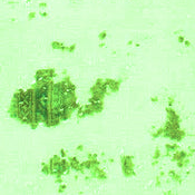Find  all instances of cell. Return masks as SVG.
<instances>
[{
    "mask_svg": "<svg viewBox=\"0 0 195 195\" xmlns=\"http://www.w3.org/2000/svg\"><path fill=\"white\" fill-rule=\"evenodd\" d=\"M31 100H32L31 90L21 93L18 99V113L20 117L27 122L31 119L30 118L31 117Z\"/></svg>",
    "mask_w": 195,
    "mask_h": 195,
    "instance_id": "obj_1",
    "label": "cell"
}]
</instances>
